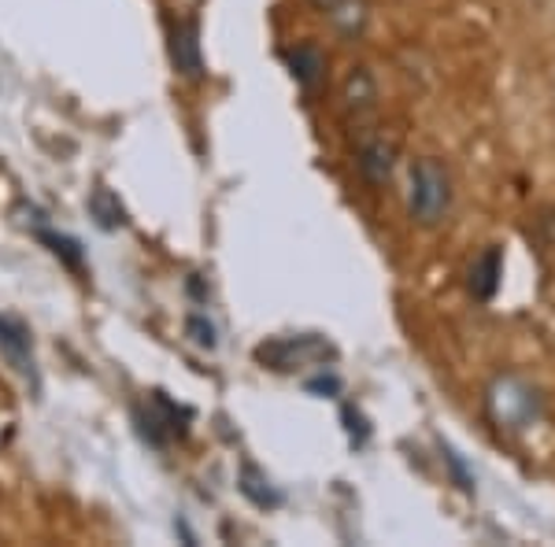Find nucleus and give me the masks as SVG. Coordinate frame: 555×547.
<instances>
[{"label":"nucleus","instance_id":"1","mask_svg":"<svg viewBox=\"0 0 555 547\" xmlns=\"http://www.w3.org/2000/svg\"><path fill=\"white\" fill-rule=\"evenodd\" d=\"M481 411L489 426L507 441L533 433L544 421V392L518 370H496L481 389Z\"/></svg>","mask_w":555,"mask_h":547},{"label":"nucleus","instance_id":"2","mask_svg":"<svg viewBox=\"0 0 555 547\" xmlns=\"http://www.w3.org/2000/svg\"><path fill=\"white\" fill-rule=\"evenodd\" d=\"M455 204V182L452 170L444 159L437 156H423L411 164L408 174V214L415 226L423 230H437L449 222Z\"/></svg>","mask_w":555,"mask_h":547},{"label":"nucleus","instance_id":"3","mask_svg":"<svg viewBox=\"0 0 555 547\" xmlns=\"http://www.w3.org/2000/svg\"><path fill=\"white\" fill-rule=\"evenodd\" d=\"M337 352L326 344L322 337H274L267 344L256 348V359L271 370H282V374H293V370H308V366H322L334 359Z\"/></svg>","mask_w":555,"mask_h":547},{"label":"nucleus","instance_id":"4","mask_svg":"<svg viewBox=\"0 0 555 547\" xmlns=\"http://www.w3.org/2000/svg\"><path fill=\"white\" fill-rule=\"evenodd\" d=\"M356 167H360L363 182L374 190H385L397 174V145H392L385 133H366L356 148Z\"/></svg>","mask_w":555,"mask_h":547},{"label":"nucleus","instance_id":"5","mask_svg":"<svg viewBox=\"0 0 555 547\" xmlns=\"http://www.w3.org/2000/svg\"><path fill=\"white\" fill-rule=\"evenodd\" d=\"M285 64H289L293 78H297V86H300L308 96H319L322 89H326L330 64H326V52H322L319 44H311V41L293 44V49L285 52Z\"/></svg>","mask_w":555,"mask_h":547},{"label":"nucleus","instance_id":"6","mask_svg":"<svg viewBox=\"0 0 555 547\" xmlns=\"http://www.w3.org/2000/svg\"><path fill=\"white\" fill-rule=\"evenodd\" d=\"M171 64L190 82H201L204 78V49H201V26H196V19H182L171 26Z\"/></svg>","mask_w":555,"mask_h":547},{"label":"nucleus","instance_id":"7","mask_svg":"<svg viewBox=\"0 0 555 547\" xmlns=\"http://www.w3.org/2000/svg\"><path fill=\"white\" fill-rule=\"evenodd\" d=\"M341 107H345V115L356 122V127L378 112V82H374L371 67H352L345 75V82H341Z\"/></svg>","mask_w":555,"mask_h":547},{"label":"nucleus","instance_id":"8","mask_svg":"<svg viewBox=\"0 0 555 547\" xmlns=\"http://www.w3.org/2000/svg\"><path fill=\"white\" fill-rule=\"evenodd\" d=\"M0 352L8 363L38 385V370H34V344H30V329L23 326L15 315H0Z\"/></svg>","mask_w":555,"mask_h":547},{"label":"nucleus","instance_id":"9","mask_svg":"<svg viewBox=\"0 0 555 547\" xmlns=\"http://www.w3.org/2000/svg\"><path fill=\"white\" fill-rule=\"evenodd\" d=\"M500 277H504V252L496 245L481 248L467 266V292L478 303H489L500 289Z\"/></svg>","mask_w":555,"mask_h":547},{"label":"nucleus","instance_id":"10","mask_svg":"<svg viewBox=\"0 0 555 547\" xmlns=\"http://www.w3.org/2000/svg\"><path fill=\"white\" fill-rule=\"evenodd\" d=\"M326 15H330L334 30L341 34L345 41H356V38H363V34H366V23H371V4H366V0H337Z\"/></svg>","mask_w":555,"mask_h":547},{"label":"nucleus","instance_id":"11","mask_svg":"<svg viewBox=\"0 0 555 547\" xmlns=\"http://www.w3.org/2000/svg\"><path fill=\"white\" fill-rule=\"evenodd\" d=\"M89 214H93V222L101 230H122V226H127V208H122L119 196L107 190V185H96V190L89 193Z\"/></svg>","mask_w":555,"mask_h":547},{"label":"nucleus","instance_id":"12","mask_svg":"<svg viewBox=\"0 0 555 547\" xmlns=\"http://www.w3.org/2000/svg\"><path fill=\"white\" fill-rule=\"evenodd\" d=\"M241 492H245V496L253 499V504H259V507H274L278 504L271 481H267L256 466H245V470H241Z\"/></svg>","mask_w":555,"mask_h":547},{"label":"nucleus","instance_id":"13","mask_svg":"<svg viewBox=\"0 0 555 547\" xmlns=\"http://www.w3.org/2000/svg\"><path fill=\"white\" fill-rule=\"evenodd\" d=\"M185 337H190L196 348H204V352H215V348H219V329H215L204 315L185 318Z\"/></svg>","mask_w":555,"mask_h":547},{"label":"nucleus","instance_id":"14","mask_svg":"<svg viewBox=\"0 0 555 547\" xmlns=\"http://www.w3.org/2000/svg\"><path fill=\"white\" fill-rule=\"evenodd\" d=\"M38 237L44 240V245H52V252L64 256L70 266L82 263V252H78V245H75V240H70V237H56V233H49V230H38Z\"/></svg>","mask_w":555,"mask_h":547},{"label":"nucleus","instance_id":"15","mask_svg":"<svg viewBox=\"0 0 555 547\" xmlns=\"http://www.w3.org/2000/svg\"><path fill=\"white\" fill-rule=\"evenodd\" d=\"M311 4H315V8H319V12H330V8H334V4H337V0H311Z\"/></svg>","mask_w":555,"mask_h":547}]
</instances>
